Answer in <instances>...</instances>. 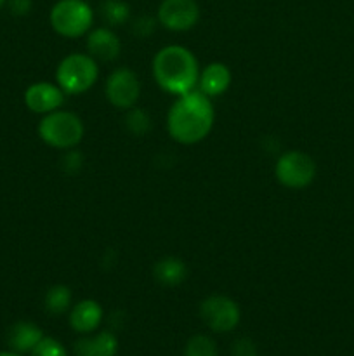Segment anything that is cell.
Here are the masks:
<instances>
[{
    "label": "cell",
    "instance_id": "16",
    "mask_svg": "<svg viewBox=\"0 0 354 356\" xmlns=\"http://www.w3.org/2000/svg\"><path fill=\"white\" fill-rule=\"evenodd\" d=\"M153 277L162 287H177L183 284L187 277V266L183 259L176 256H167L156 261L153 268Z\"/></svg>",
    "mask_w": 354,
    "mask_h": 356
},
{
    "label": "cell",
    "instance_id": "23",
    "mask_svg": "<svg viewBox=\"0 0 354 356\" xmlns=\"http://www.w3.org/2000/svg\"><path fill=\"white\" fill-rule=\"evenodd\" d=\"M231 356H259L255 343L248 337H239L233 343Z\"/></svg>",
    "mask_w": 354,
    "mask_h": 356
},
{
    "label": "cell",
    "instance_id": "8",
    "mask_svg": "<svg viewBox=\"0 0 354 356\" xmlns=\"http://www.w3.org/2000/svg\"><path fill=\"white\" fill-rule=\"evenodd\" d=\"M104 94L111 106L118 108V110H128V108L135 106L139 96H141L139 76L130 68H125V66L117 68L108 76Z\"/></svg>",
    "mask_w": 354,
    "mask_h": 356
},
{
    "label": "cell",
    "instance_id": "13",
    "mask_svg": "<svg viewBox=\"0 0 354 356\" xmlns=\"http://www.w3.org/2000/svg\"><path fill=\"white\" fill-rule=\"evenodd\" d=\"M231 70L224 65V63H210V65L205 66L203 72H200V79H198V90L212 97L222 96L226 90L231 86Z\"/></svg>",
    "mask_w": 354,
    "mask_h": 356
},
{
    "label": "cell",
    "instance_id": "27",
    "mask_svg": "<svg viewBox=\"0 0 354 356\" xmlns=\"http://www.w3.org/2000/svg\"><path fill=\"white\" fill-rule=\"evenodd\" d=\"M6 3H7V0H0V9H2V7L6 6Z\"/></svg>",
    "mask_w": 354,
    "mask_h": 356
},
{
    "label": "cell",
    "instance_id": "7",
    "mask_svg": "<svg viewBox=\"0 0 354 356\" xmlns=\"http://www.w3.org/2000/svg\"><path fill=\"white\" fill-rule=\"evenodd\" d=\"M200 318L212 332L228 334L238 327L242 312L228 296H208L200 302Z\"/></svg>",
    "mask_w": 354,
    "mask_h": 356
},
{
    "label": "cell",
    "instance_id": "25",
    "mask_svg": "<svg viewBox=\"0 0 354 356\" xmlns=\"http://www.w3.org/2000/svg\"><path fill=\"white\" fill-rule=\"evenodd\" d=\"M7 6H9L10 14H14L17 17H23L31 13L33 0H7Z\"/></svg>",
    "mask_w": 354,
    "mask_h": 356
},
{
    "label": "cell",
    "instance_id": "15",
    "mask_svg": "<svg viewBox=\"0 0 354 356\" xmlns=\"http://www.w3.org/2000/svg\"><path fill=\"white\" fill-rule=\"evenodd\" d=\"M44 332L38 325L33 322H17L10 327L9 336H7V343H9L10 350L16 351L19 355L31 353L35 346L44 339Z\"/></svg>",
    "mask_w": 354,
    "mask_h": 356
},
{
    "label": "cell",
    "instance_id": "1",
    "mask_svg": "<svg viewBox=\"0 0 354 356\" xmlns=\"http://www.w3.org/2000/svg\"><path fill=\"white\" fill-rule=\"evenodd\" d=\"M214 104L201 90L177 96L176 103L169 110L167 129L174 141L180 145H196L210 134L214 127Z\"/></svg>",
    "mask_w": 354,
    "mask_h": 356
},
{
    "label": "cell",
    "instance_id": "3",
    "mask_svg": "<svg viewBox=\"0 0 354 356\" xmlns=\"http://www.w3.org/2000/svg\"><path fill=\"white\" fill-rule=\"evenodd\" d=\"M38 136L47 146L56 149H73L82 143L85 127L78 115L56 110L38 122Z\"/></svg>",
    "mask_w": 354,
    "mask_h": 356
},
{
    "label": "cell",
    "instance_id": "2",
    "mask_svg": "<svg viewBox=\"0 0 354 356\" xmlns=\"http://www.w3.org/2000/svg\"><path fill=\"white\" fill-rule=\"evenodd\" d=\"M153 76L160 89L183 96L198 87L200 66L193 52L184 45H167L153 59Z\"/></svg>",
    "mask_w": 354,
    "mask_h": 356
},
{
    "label": "cell",
    "instance_id": "26",
    "mask_svg": "<svg viewBox=\"0 0 354 356\" xmlns=\"http://www.w3.org/2000/svg\"><path fill=\"white\" fill-rule=\"evenodd\" d=\"M0 356H23V355H19V353H16V351H0Z\"/></svg>",
    "mask_w": 354,
    "mask_h": 356
},
{
    "label": "cell",
    "instance_id": "18",
    "mask_svg": "<svg viewBox=\"0 0 354 356\" xmlns=\"http://www.w3.org/2000/svg\"><path fill=\"white\" fill-rule=\"evenodd\" d=\"M99 10L108 26H120L127 23L130 17V7L124 0H104Z\"/></svg>",
    "mask_w": 354,
    "mask_h": 356
},
{
    "label": "cell",
    "instance_id": "10",
    "mask_svg": "<svg viewBox=\"0 0 354 356\" xmlns=\"http://www.w3.org/2000/svg\"><path fill=\"white\" fill-rule=\"evenodd\" d=\"M65 90L58 83L35 82L24 90V104L30 111L38 115H47L59 110L65 103Z\"/></svg>",
    "mask_w": 354,
    "mask_h": 356
},
{
    "label": "cell",
    "instance_id": "21",
    "mask_svg": "<svg viewBox=\"0 0 354 356\" xmlns=\"http://www.w3.org/2000/svg\"><path fill=\"white\" fill-rule=\"evenodd\" d=\"M30 356H68L66 348L54 337H44L37 346L31 350Z\"/></svg>",
    "mask_w": 354,
    "mask_h": 356
},
{
    "label": "cell",
    "instance_id": "22",
    "mask_svg": "<svg viewBox=\"0 0 354 356\" xmlns=\"http://www.w3.org/2000/svg\"><path fill=\"white\" fill-rule=\"evenodd\" d=\"M61 167L66 174H76L82 170L83 167V155L80 152L73 149H66V155L62 156Z\"/></svg>",
    "mask_w": 354,
    "mask_h": 356
},
{
    "label": "cell",
    "instance_id": "4",
    "mask_svg": "<svg viewBox=\"0 0 354 356\" xmlns=\"http://www.w3.org/2000/svg\"><path fill=\"white\" fill-rule=\"evenodd\" d=\"M99 76V66L90 54H68L61 59L56 70V80L58 86L65 90V94H83L97 82Z\"/></svg>",
    "mask_w": 354,
    "mask_h": 356
},
{
    "label": "cell",
    "instance_id": "5",
    "mask_svg": "<svg viewBox=\"0 0 354 356\" xmlns=\"http://www.w3.org/2000/svg\"><path fill=\"white\" fill-rule=\"evenodd\" d=\"M49 19L58 35L78 38L92 30L94 10L85 0H58L52 6Z\"/></svg>",
    "mask_w": 354,
    "mask_h": 356
},
{
    "label": "cell",
    "instance_id": "9",
    "mask_svg": "<svg viewBox=\"0 0 354 356\" xmlns=\"http://www.w3.org/2000/svg\"><path fill=\"white\" fill-rule=\"evenodd\" d=\"M156 19L170 31H187L196 26L200 7L196 0H162L156 10Z\"/></svg>",
    "mask_w": 354,
    "mask_h": 356
},
{
    "label": "cell",
    "instance_id": "11",
    "mask_svg": "<svg viewBox=\"0 0 354 356\" xmlns=\"http://www.w3.org/2000/svg\"><path fill=\"white\" fill-rule=\"evenodd\" d=\"M121 42L111 28H94L87 35V54L96 61L111 63L120 56Z\"/></svg>",
    "mask_w": 354,
    "mask_h": 356
},
{
    "label": "cell",
    "instance_id": "12",
    "mask_svg": "<svg viewBox=\"0 0 354 356\" xmlns=\"http://www.w3.org/2000/svg\"><path fill=\"white\" fill-rule=\"evenodd\" d=\"M103 308L94 299H82L69 309V327L76 334H92L103 322Z\"/></svg>",
    "mask_w": 354,
    "mask_h": 356
},
{
    "label": "cell",
    "instance_id": "24",
    "mask_svg": "<svg viewBox=\"0 0 354 356\" xmlns=\"http://www.w3.org/2000/svg\"><path fill=\"white\" fill-rule=\"evenodd\" d=\"M156 23H158L156 17L139 16L137 19L134 21V24H132V31H134L135 35H139V37H148V35H151L153 31H155Z\"/></svg>",
    "mask_w": 354,
    "mask_h": 356
},
{
    "label": "cell",
    "instance_id": "17",
    "mask_svg": "<svg viewBox=\"0 0 354 356\" xmlns=\"http://www.w3.org/2000/svg\"><path fill=\"white\" fill-rule=\"evenodd\" d=\"M71 291L66 285H52L47 289L44 298V306L51 315H62L71 308Z\"/></svg>",
    "mask_w": 354,
    "mask_h": 356
},
{
    "label": "cell",
    "instance_id": "14",
    "mask_svg": "<svg viewBox=\"0 0 354 356\" xmlns=\"http://www.w3.org/2000/svg\"><path fill=\"white\" fill-rule=\"evenodd\" d=\"M75 356H115L118 353V339L111 330L85 334L73 346Z\"/></svg>",
    "mask_w": 354,
    "mask_h": 356
},
{
    "label": "cell",
    "instance_id": "19",
    "mask_svg": "<svg viewBox=\"0 0 354 356\" xmlns=\"http://www.w3.org/2000/svg\"><path fill=\"white\" fill-rule=\"evenodd\" d=\"M125 111H127V113H125L124 124L125 129H127L132 136L141 138V136H146L151 131V117H149L142 108L132 106Z\"/></svg>",
    "mask_w": 354,
    "mask_h": 356
},
{
    "label": "cell",
    "instance_id": "20",
    "mask_svg": "<svg viewBox=\"0 0 354 356\" xmlns=\"http://www.w3.org/2000/svg\"><path fill=\"white\" fill-rule=\"evenodd\" d=\"M184 356H219L217 344L212 337L205 336V334H196L186 343Z\"/></svg>",
    "mask_w": 354,
    "mask_h": 356
},
{
    "label": "cell",
    "instance_id": "6",
    "mask_svg": "<svg viewBox=\"0 0 354 356\" xmlns=\"http://www.w3.org/2000/svg\"><path fill=\"white\" fill-rule=\"evenodd\" d=\"M274 176L278 183L290 190L307 188L316 177V162L307 153L290 149L285 152L274 165Z\"/></svg>",
    "mask_w": 354,
    "mask_h": 356
}]
</instances>
